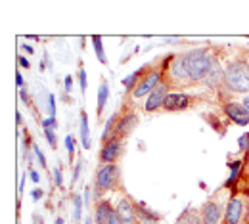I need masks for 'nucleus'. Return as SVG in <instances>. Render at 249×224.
Masks as SVG:
<instances>
[{
	"mask_svg": "<svg viewBox=\"0 0 249 224\" xmlns=\"http://www.w3.org/2000/svg\"><path fill=\"white\" fill-rule=\"evenodd\" d=\"M182 60H184V67H186L190 83H203V79L207 77V73L211 71L213 62H215L205 48L190 50L186 54H182Z\"/></svg>",
	"mask_w": 249,
	"mask_h": 224,
	"instance_id": "1",
	"label": "nucleus"
},
{
	"mask_svg": "<svg viewBox=\"0 0 249 224\" xmlns=\"http://www.w3.org/2000/svg\"><path fill=\"white\" fill-rule=\"evenodd\" d=\"M224 85L230 92H249V64L244 60L230 62L224 69Z\"/></svg>",
	"mask_w": 249,
	"mask_h": 224,
	"instance_id": "2",
	"label": "nucleus"
},
{
	"mask_svg": "<svg viewBox=\"0 0 249 224\" xmlns=\"http://www.w3.org/2000/svg\"><path fill=\"white\" fill-rule=\"evenodd\" d=\"M119 180V167L115 163L104 165L96 174V197H100L106 190H111Z\"/></svg>",
	"mask_w": 249,
	"mask_h": 224,
	"instance_id": "3",
	"label": "nucleus"
},
{
	"mask_svg": "<svg viewBox=\"0 0 249 224\" xmlns=\"http://www.w3.org/2000/svg\"><path fill=\"white\" fill-rule=\"evenodd\" d=\"M161 77H163V73L161 71H148L142 79H140V83L134 86V90H132V98L134 100H138V98H144L146 94L150 96L152 94V90L156 88L157 85L161 83Z\"/></svg>",
	"mask_w": 249,
	"mask_h": 224,
	"instance_id": "4",
	"label": "nucleus"
},
{
	"mask_svg": "<svg viewBox=\"0 0 249 224\" xmlns=\"http://www.w3.org/2000/svg\"><path fill=\"white\" fill-rule=\"evenodd\" d=\"M171 92H169V83H165V81H161L159 85H157L156 88L152 90V94L146 98V103H144V111H148V113H154L157 111L159 107H163V103H165V98L169 96Z\"/></svg>",
	"mask_w": 249,
	"mask_h": 224,
	"instance_id": "5",
	"label": "nucleus"
},
{
	"mask_svg": "<svg viewBox=\"0 0 249 224\" xmlns=\"http://www.w3.org/2000/svg\"><path fill=\"white\" fill-rule=\"evenodd\" d=\"M244 213H246V205H244V199H242L240 195H234V197L228 201V205H226L224 223H226V224H242Z\"/></svg>",
	"mask_w": 249,
	"mask_h": 224,
	"instance_id": "6",
	"label": "nucleus"
},
{
	"mask_svg": "<svg viewBox=\"0 0 249 224\" xmlns=\"http://www.w3.org/2000/svg\"><path fill=\"white\" fill-rule=\"evenodd\" d=\"M123 150H124V142H123V140H119V138H111L109 142H106V144H104V148H102V154H100V161H102L104 165L115 163V161L121 157Z\"/></svg>",
	"mask_w": 249,
	"mask_h": 224,
	"instance_id": "7",
	"label": "nucleus"
},
{
	"mask_svg": "<svg viewBox=\"0 0 249 224\" xmlns=\"http://www.w3.org/2000/svg\"><path fill=\"white\" fill-rule=\"evenodd\" d=\"M224 113L230 121H234L236 125L240 127H248L249 125V115L244 107V103H238V102H228L224 103Z\"/></svg>",
	"mask_w": 249,
	"mask_h": 224,
	"instance_id": "8",
	"label": "nucleus"
},
{
	"mask_svg": "<svg viewBox=\"0 0 249 224\" xmlns=\"http://www.w3.org/2000/svg\"><path fill=\"white\" fill-rule=\"evenodd\" d=\"M136 123H138V117H136L134 113H126V115H123L121 119H117L115 128H113V136H111V138H119V140H123L124 136H128V134L134 130Z\"/></svg>",
	"mask_w": 249,
	"mask_h": 224,
	"instance_id": "9",
	"label": "nucleus"
},
{
	"mask_svg": "<svg viewBox=\"0 0 249 224\" xmlns=\"http://www.w3.org/2000/svg\"><path fill=\"white\" fill-rule=\"evenodd\" d=\"M117 215L121 217V221L124 224H138V217H136V205L128 199V197H121L117 203Z\"/></svg>",
	"mask_w": 249,
	"mask_h": 224,
	"instance_id": "10",
	"label": "nucleus"
},
{
	"mask_svg": "<svg viewBox=\"0 0 249 224\" xmlns=\"http://www.w3.org/2000/svg\"><path fill=\"white\" fill-rule=\"evenodd\" d=\"M220 215H222V209H220V205H218L217 201H213V199H209L201 207V211H199V219H201L203 224H218Z\"/></svg>",
	"mask_w": 249,
	"mask_h": 224,
	"instance_id": "11",
	"label": "nucleus"
},
{
	"mask_svg": "<svg viewBox=\"0 0 249 224\" xmlns=\"http://www.w3.org/2000/svg\"><path fill=\"white\" fill-rule=\"evenodd\" d=\"M190 105V96L182 94V92H173L165 98V103H163V109L167 111H182Z\"/></svg>",
	"mask_w": 249,
	"mask_h": 224,
	"instance_id": "12",
	"label": "nucleus"
},
{
	"mask_svg": "<svg viewBox=\"0 0 249 224\" xmlns=\"http://www.w3.org/2000/svg\"><path fill=\"white\" fill-rule=\"evenodd\" d=\"M136 217H138V221L142 224H159V221H161V215L150 211L144 201L136 203Z\"/></svg>",
	"mask_w": 249,
	"mask_h": 224,
	"instance_id": "13",
	"label": "nucleus"
},
{
	"mask_svg": "<svg viewBox=\"0 0 249 224\" xmlns=\"http://www.w3.org/2000/svg\"><path fill=\"white\" fill-rule=\"evenodd\" d=\"M169 73H171V77H173L175 81H178V83H190L182 56H177V58L171 60V69H169Z\"/></svg>",
	"mask_w": 249,
	"mask_h": 224,
	"instance_id": "14",
	"label": "nucleus"
},
{
	"mask_svg": "<svg viewBox=\"0 0 249 224\" xmlns=\"http://www.w3.org/2000/svg\"><path fill=\"white\" fill-rule=\"evenodd\" d=\"M222 79H224V71L220 69L218 62L215 60V62H213V67H211V71H209L207 77L203 79V85L209 86V88H217L218 85L222 83Z\"/></svg>",
	"mask_w": 249,
	"mask_h": 224,
	"instance_id": "15",
	"label": "nucleus"
},
{
	"mask_svg": "<svg viewBox=\"0 0 249 224\" xmlns=\"http://www.w3.org/2000/svg\"><path fill=\"white\" fill-rule=\"evenodd\" d=\"M111 213H113V209H111L109 201H100L96 205V211H94V221H96V224H107Z\"/></svg>",
	"mask_w": 249,
	"mask_h": 224,
	"instance_id": "16",
	"label": "nucleus"
},
{
	"mask_svg": "<svg viewBox=\"0 0 249 224\" xmlns=\"http://www.w3.org/2000/svg\"><path fill=\"white\" fill-rule=\"evenodd\" d=\"M81 144H83V148H90V130H89V117H87V113L83 111L81 113Z\"/></svg>",
	"mask_w": 249,
	"mask_h": 224,
	"instance_id": "17",
	"label": "nucleus"
},
{
	"mask_svg": "<svg viewBox=\"0 0 249 224\" xmlns=\"http://www.w3.org/2000/svg\"><path fill=\"white\" fill-rule=\"evenodd\" d=\"M107 98H109V85L104 81L102 85H100V88H98V115H102V111H104V107H106V102H107Z\"/></svg>",
	"mask_w": 249,
	"mask_h": 224,
	"instance_id": "18",
	"label": "nucleus"
},
{
	"mask_svg": "<svg viewBox=\"0 0 249 224\" xmlns=\"http://www.w3.org/2000/svg\"><path fill=\"white\" fill-rule=\"evenodd\" d=\"M142 73H148V67H140V69H136L130 77H126V79H123V86L126 88V90H130L132 88V85H134V81H138L140 83V79L144 77Z\"/></svg>",
	"mask_w": 249,
	"mask_h": 224,
	"instance_id": "19",
	"label": "nucleus"
},
{
	"mask_svg": "<svg viewBox=\"0 0 249 224\" xmlns=\"http://www.w3.org/2000/svg\"><path fill=\"white\" fill-rule=\"evenodd\" d=\"M92 42H94V52H96L100 64H107V60H106V52H104V44H102V38H100L98 34H94Z\"/></svg>",
	"mask_w": 249,
	"mask_h": 224,
	"instance_id": "20",
	"label": "nucleus"
},
{
	"mask_svg": "<svg viewBox=\"0 0 249 224\" xmlns=\"http://www.w3.org/2000/svg\"><path fill=\"white\" fill-rule=\"evenodd\" d=\"M242 161H234V163H230V178H228V186H234L236 184V178H238V174H240V171H242Z\"/></svg>",
	"mask_w": 249,
	"mask_h": 224,
	"instance_id": "21",
	"label": "nucleus"
},
{
	"mask_svg": "<svg viewBox=\"0 0 249 224\" xmlns=\"http://www.w3.org/2000/svg\"><path fill=\"white\" fill-rule=\"evenodd\" d=\"M73 207H75V213H73L75 221H81V217H83V197L81 195L73 197Z\"/></svg>",
	"mask_w": 249,
	"mask_h": 224,
	"instance_id": "22",
	"label": "nucleus"
},
{
	"mask_svg": "<svg viewBox=\"0 0 249 224\" xmlns=\"http://www.w3.org/2000/svg\"><path fill=\"white\" fill-rule=\"evenodd\" d=\"M44 136H46V140H48V144L56 150L58 148V138H56V130H52V128H46L44 130Z\"/></svg>",
	"mask_w": 249,
	"mask_h": 224,
	"instance_id": "23",
	"label": "nucleus"
},
{
	"mask_svg": "<svg viewBox=\"0 0 249 224\" xmlns=\"http://www.w3.org/2000/svg\"><path fill=\"white\" fill-rule=\"evenodd\" d=\"M65 148H67V152H69V161H71L73 159V152H75V140H73L71 134L65 136Z\"/></svg>",
	"mask_w": 249,
	"mask_h": 224,
	"instance_id": "24",
	"label": "nucleus"
},
{
	"mask_svg": "<svg viewBox=\"0 0 249 224\" xmlns=\"http://www.w3.org/2000/svg\"><path fill=\"white\" fill-rule=\"evenodd\" d=\"M33 154H35V157L38 159V163H40V167H46V159H44V154L40 152V148H38L36 144H33Z\"/></svg>",
	"mask_w": 249,
	"mask_h": 224,
	"instance_id": "25",
	"label": "nucleus"
},
{
	"mask_svg": "<svg viewBox=\"0 0 249 224\" xmlns=\"http://www.w3.org/2000/svg\"><path fill=\"white\" fill-rule=\"evenodd\" d=\"M79 83H81V90L85 92V90H87V85H89V83H87V71H85L83 67L79 69Z\"/></svg>",
	"mask_w": 249,
	"mask_h": 224,
	"instance_id": "26",
	"label": "nucleus"
},
{
	"mask_svg": "<svg viewBox=\"0 0 249 224\" xmlns=\"http://www.w3.org/2000/svg\"><path fill=\"white\" fill-rule=\"evenodd\" d=\"M42 128H44V130H46V128H52V130H56V128H58L56 117H48V119H44V121H42Z\"/></svg>",
	"mask_w": 249,
	"mask_h": 224,
	"instance_id": "27",
	"label": "nucleus"
},
{
	"mask_svg": "<svg viewBox=\"0 0 249 224\" xmlns=\"http://www.w3.org/2000/svg\"><path fill=\"white\" fill-rule=\"evenodd\" d=\"M238 148L242 150V152H246L249 148V134H244V136H240V140H238Z\"/></svg>",
	"mask_w": 249,
	"mask_h": 224,
	"instance_id": "28",
	"label": "nucleus"
},
{
	"mask_svg": "<svg viewBox=\"0 0 249 224\" xmlns=\"http://www.w3.org/2000/svg\"><path fill=\"white\" fill-rule=\"evenodd\" d=\"M54 176H56V186H62L63 174H62V169H60V167H56V169H54Z\"/></svg>",
	"mask_w": 249,
	"mask_h": 224,
	"instance_id": "29",
	"label": "nucleus"
},
{
	"mask_svg": "<svg viewBox=\"0 0 249 224\" xmlns=\"http://www.w3.org/2000/svg\"><path fill=\"white\" fill-rule=\"evenodd\" d=\"M48 103H50V105H48V109H50V115L54 117V115H56V100H54V96H52V94L48 96Z\"/></svg>",
	"mask_w": 249,
	"mask_h": 224,
	"instance_id": "30",
	"label": "nucleus"
},
{
	"mask_svg": "<svg viewBox=\"0 0 249 224\" xmlns=\"http://www.w3.org/2000/svg\"><path fill=\"white\" fill-rule=\"evenodd\" d=\"M81 169H83V161H79V163L75 165V171H73V182H77V180H79V174H81Z\"/></svg>",
	"mask_w": 249,
	"mask_h": 224,
	"instance_id": "31",
	"label": "nucleus"
},
{
	"mask_svg": "<svg viewBox=\"0 0 249 224\" xmlns=\"http://www.w3.org/2000/svg\"><path fill=\"white\" fill-rule=\"evenodd\" d=\"M107 224H124V223L121 221V217L117 215V211H113V213H111V217H109V223H107Z\"/></svg>",
	"mask_w": 249,
	"mask_h": 224,
	"instance_id": "32",
	"label": "nucleus"
},
{
	"mask_svg": "<svg viewBox=\"0 0 249 224\" xmlns=\"http://www.w3.org/2000/svg\"><path fill=\"white\" fill-rule=\"evenodd\" d=\"M63 85H65V90H67V92H71V88H73V79H71V75H67V77H65Z\"/></svg>",
	"mask_w": 249,
	"mask_h": 224,
	"instance_id": "33",
	"label": "nucleus"
},
{
	"mask_svg": "<svg viewBox=\"0 0 249 224\" xmlns=\"http://www.w3.org/2000/svg\"><path fill=\"white\" fill-rule=\"evenodd\" d=\"M31 195H33V199H35V201H38V199L42 197V190H40V188H35V190L31 192Z\"/></svg>",
	"mask_w": 249,
	"mask_h": 224,
	"instance_id": "34",
	"label": "nucleus"
},
{
	"mask_svg": "<svg viewBox=\"0 0 249 224\" xmlns=\"http://www.w3.org/2000/svg\"><path fill=\"white\" fill-rule=\"evenodd\" d=\"M18 62H19L21 67H25V69L29 67V60H27V58H23V56H19V58H18Z\"/></svg>",
	"mask_w": 249,
	"mask_h": 224,
	"instance_id": "35",
	"label": "nucleus"
},
{
	"mask_svg": "<svg viewBox=\"0 0 249 224\" xmlns=\"http://www.w3.org/2000/svg\"><path fill=\"white\" fill-rule=\"evenodd\" d=\"M29 176H31L33 182H38V180H40V176H38V172H36V171H29Z\"/></svg>",
	"mask_w": 249,
	"mask_h": 224,
	"instance_id": "36",
	"label": "nucleus"
},
{
	"mask_svg": "<svg viewBox=\"0 0 249 224\" xmlns=\"http://www.w3.org/2000/svg\"><path fill=\"white\" fill-rule=\"evenodd\" d=\"M19 96H21V100L25 102V103H29V96H27V90L23 88V90H19Z\"/></svg>",
	"mask_w": 249,
	"mask_h": 224,
	"instance_id": "37",
	"label": "nucleus"
},
{
	"mask_svg": "<svg viewBox=\"0 0 249 224\" xmlns=\"http://www.w3.org/2000/svg\"><path fill=\"white\" fill-rule=\"evenodd\" d=\"M16 85H18V86H19V88H21V86H23V77H21V75H19V73H18V75H16Z\"/></svg>",
	"mask_w": 249,
	"mask_h": 224,
	"instance_id": "38",
	"label": "nucleus"
},
{
	"mask_svg": "<svg viewBox=\"0 0 249 224\" xmlns=\"http://www.w3.org/2000/svg\"><path fill=\"white\" fill-rule=\"evenodd\" d=\"M244 107H246V111H248L249 115V96H246V100H244Z\"/></svg>",
	"mask_w": 249,
	"mask_h": 224,
	"instance_id": "39",
	"label": "nucleus"
},
{
	"mask_svg": "<svg viewBox=\"0 0 249 224\" xmlns=\"http://www.w3.org/2000/svg\"><path fill=\"white\" fill-rule=\"evenodd\" d=\"M23 50H25V52H29V54H33V48L29 46V44H23Z\"/></svg>",
	"mask_w": 249,
	"mask_h": 224,
	"instance_id": "40",
	"label": "nucleus"
},
{
	"mask_svg": "<svg viewBox=\"0 0 249 224\" xmlns=\"http://www.w3.org/2000/svg\"><path fill=\"white\" fill-rule=\"evenodd\" d=\"M246 172L249 174V152H248V159H246Z\"/></svg>",
	"mask_w": 249,
	"mask_h": 224,
	"instance_id": "41",
	"label": "nucleus"
},
{
	"mask_svg": "<svg viewBox=\"0 0 249 224\" xmlns=\"http://www.w3.org/2000/svg\"><path fill=\"white\" fill-rule=\"evenodd\" d=\"M56 224H63V219L60 217V219H56Z\"/></svg>",
	"mask_w": 249,
	"mask_h": 224,
	"instance_id": "42",
	"label": "nucleus"
},
{
	"mask_svg": "<svg viewBox=\"0 0 249 224\" xmlns=\"http://www.w3.org/2000/svg\"><path fill=\"white\" fill-rule=\"evenodd\" d=\"M85 224H92V221H90V219H87V221H85Z\"/></svg>",
	"mask_w": 249,
	"mask_h": 224,
	"instance_id": "43",
	"label": "nucleus"
},
{
	"mask_svg": "<svg viewBox=\"0 0 249 224\" xmlns=\"http://www.w3.org/2000/svg\"><path fill=\"white\" fill-rule=\"evenodd\" d=\"M196 224H203V223H201V221H199V223H196Z\"/></svg>",
	"mask_w": 249,
	"mask_h": 224,
	"instance_id": "44",
	"label": "nucleus"
}]
</instances>
